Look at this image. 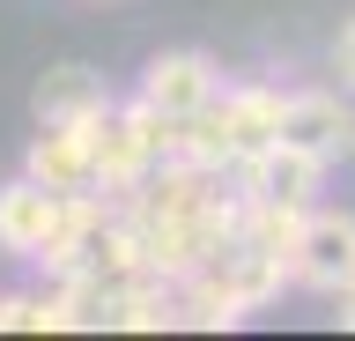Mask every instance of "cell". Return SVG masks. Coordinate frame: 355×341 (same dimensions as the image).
Segmentation results:
<instances>
[{
	"mask_svg": "<svg viewBox=\"0 0 355 341\" xmlns=\"http://www.w3.org/2000/svg\"><path fill=\"white\" fill-rule=\"evenodd\" d=\"M282 141L318 156V163H333L340 149H355V112L326 90H296V97H282Z\"/></svg>",
	"mask_w": 355,
	"mask_h": 341,
	"instance_id": "obj_4",
	"label": "cell"
},
{
	"mask_svg": "<svg viewBox=\"0 0 355 341\" xmlns=\"http://www.w3.org/2000/svg\"><path fill=\"white\" fill-rule=\"evenodd\" d=\"M340 82H348V90H355V23L340 30Z\"/></svg>",
	"mask_w": 355,
	"mask_h": 341,
	"instance_id": "obj_9",
	"label": "cell"
},
{
	"mask_svg": "<svg viewBox=\"0 0 355 341\" xmlns=\"http://www.w3.org/2000/svg\"><path fill=\"white\" fill-rule=\"evenodd\" d=\"M141 97H148L155 112H171V119H193V112H207L222 97V82H215V67L200 52H155L148 74H141Z\"/></svg>",
	"mask_w": 355,
	"mask_h": 341,
	"instance_id": "obj_5",
	"label": "cell"
},
{
	"mask_svg": "<svg viewBox=\"0 0 355 341\" xmlns=\"http://www.w3.org/2000/svg\"><path fill=\"white\" fill-rule=\"evenodd\" d=\"M30 112H37V126H52V119H104L111 112V90H104V74L96 67H52L37 82V97H30Z\"/></svg>",
	"mask_w": 355,
	"mask_h": 341,
	"instance_id": "obj_7",
	"label": "cell"
},
{
	"mask_svg": "<svg viewBox=\"0 0 355 341\" xmlns=\"http://www.w3.org/2000/svg\"><path fill=\"white\" fill-rule=\"evenodd\" d=\"M340 326H348V334H355V290L340 297Z\"/></svg>",
	"mask_w": 355,
	"mask_h": 341,
	"instance_id": "obj_10",
	"label": "cell"
},
{
	"mask_svg": "<svg viewBox=\"0 0 355 341\" xmlns=\"http://www.w3.org/2000/svg\"><path fill=\"white\" fill-rule=\"evenodd\" d=\"M288 282H304L318 297H348L355 290V215H340V208L304 215V238L288 252Z\"/></svg>",
	"mask_w": 355,
	"mask_h": 341,
	"instance_id": "obj_2",
	"label": "cell"
},
{
	"mask_svg": "<svg viewBox=\"0 0 355 341\" xmlns=\"http://www.w3.org/2000/svg\"><path fill=\"white\" fill-rule=\"evenodd\" d=\"M171 156H178V119L155 112L148 97H133L126 112L119 104L104 112V126H96V185L104 193H133L155 163H171Z\"/></svg>",
	"mask_w": 355,
	"mask_h": 341,
	"instance_id": "obj_1",
	"label": "cell"
},
{
	"mask_svg": "<svg viewBox=\"0 0 355 341\" xmlns=\"http://www.w3.org/2000/svg\"><path fill=\"white\" fill-rule=\"evenodd\" d=\"M237 171H244V193L311 208V193H318V171H326V163L304 156V149H288V141H274V149H259V156H244Z\"/></svg>",
	"mask_w": 355,
	"mask_h": 341,
	"instance_id": "obj_6",
	"label": "cell"
},
{
	"mask_svg": "<svg viewBox=\"0 0 355 341\" xmlns=\"http://www.w3.org/2000/svg\"><path fill=\"white\" fill-rule=\"evenodd\" d=\"M215 112H222V134H230L237 163L282 141V97H274V90H222Z\"/></svg>",
	"mask_w": 355,
	"mask_h": 341,
	"instance_id": "obj_8",
	"label": "cell"
},
{
	"mask_svg": "<svg viewBox=\"0 0 355 341\" xmlns=\"http://www.w3.org/2000/svg\"><path fill=\"white\" fill-rule=\"evenodd\" d=\"M96 126L104 119H52L30 141V178L60 185V193H89L96 185Z\"/></svg>",
	"mask_w": 355,
	"mask_h": 341,
	"instance_id": "obj_3",
	"label": "cell"
}]
</instances>
